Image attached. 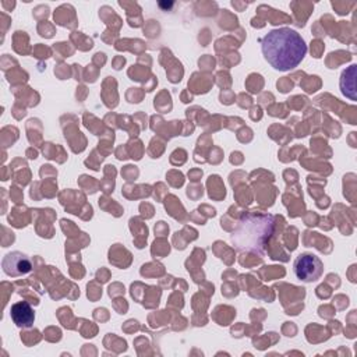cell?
Returning a JSON list of instances; mask_svg holds the SVG:
<instances>
[{"mask_svg":"<svg viewBox=\"0 0 357 357\" xmlns=\"http://www.w3.org/2000/svg\"><path fill=\"white\" fill-rule=\"evenodd\" d=\"M261 50L265 60L278 71L296 68L307 54L303 36L291 28H276L261 39Z\"/></svg>","mask_w":357,"mask_h":357,"instance_id":"cell-1","label":"cell"},{"mask_svg":"<svg viewBox=\"0 0 357 357\" xmlns=\"http://www.w3.org/2000/svg\"><path fill=\"white\" fill-rule=\"evenodd\" d=\"M273 216L266 213H248L243 216L231 233V243L238 251L262 254L273 231Z\"/></svg>","mask_w":357,"mask_h":357,"instance_id":"cell-2","label":"cell"},{"mask_svg":"<svg viewBox=\"0 0 357 357\" xmlns=\"http://www.w3.org/2000/svg\"><path fill=\"white\" fill-rule=\"evenodd\" d=\"M293 271L298 280L311 283V282L318 280L322 276L324 264L317 255H314L311 252H303L296 258Z\"/></svg>","mask_w":357,"mask_h":357,"instance_id":"cell-3","label":"cell"},{"mask_svg":"<svg viewBox=\"0 0 357 357\" xmlns=\"http://www.w3.org/2000/svg\"><path fill=\"white\" fill-rule=\"evenodd\" d=\"M1 266L6 275L8 276H20V275H25L28 272H31L32 265L29 258L18 251L14 252H8L3 261H1Z\"/></svg>","mask_w":357,"mask_h":357,"instance_id":"cell-4","label":"cell"},{"mask_svg":"<svg viewBox=\"0 0 357 357\" xmlns=\"http://www.w3.org/2000/svg\"><path fill=\"white\" fill-rule=\"evenodd\" d=\"M10 315L18 328H31L35 321V312L26 301H18L11 305Z\"/></svg>","mask_w":357,"mask_h":357,"instance_id":"cell-5","label":"cell"},{"mask_svg":"<svg viewBox=\"0 0 357 357\" xmlns=\"http://www.w3.org/2000/svg\"><path fill=\"white\" fill-rule=\"evenodd\" d=\"M356 70H357V66L351 64L349 68H346L342 73V77H340V91L344 96L350 98L351 100L357 99V96H356Z\"/></svg>","mask_w":357,"mask_h":357,"instance_id":"cell-6","label":"cell"}]
</instances>
